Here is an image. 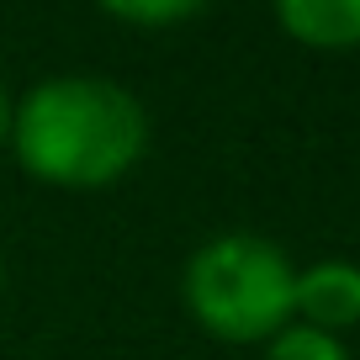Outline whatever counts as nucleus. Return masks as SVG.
I'll return each mask as SVG.
<instances>
[{"label":"nucleus","mask_w":360,"mask_h":360,"mask_svg":"<svg viewBox=\"0 0 360 360\" xmlns=\"http://www.w3.org/2000/svg\"><path fill=\"white\" fill-rule=\"evenodd\" d=\"M11 143L27 175L48 186H112L143 159L148 112L127 85L96 75H53L11 112Z\"/></svg>","instance_id":"nucleus-1"},{"label":"nucleus","mask_w":360,"mask_h":360,"mask_svg":"<svg viewBox=\"0 0 360 360\" xmlns=\"http://www.w3.org/2000/svg\"><path fill=\"white\" fill-rule=\"evenodd\" d=\"M186 307L223 345H265L297 318V265L259 233H217L186 259Z\"/></svg>","instance_id":"nucleus-2"},{"label":"nucleus","mask_w":360,"mask_h":360,"mask_svg":"<svg viewBox=\"0 0 360 360\" xmlns=\"http://www.w3.org/2000/svg\"><path fill=\"white\" fill-rule=\"evenodd\" d=\"M292 307L307 328L323 334H345L360 323V265L355 259H318V265L297 270Z\"/></svg>","instance_id":"nucleus-3"},{"label":"nucleus","mask_w":360,"mask_h":360,"mask_svg":"<svg viewBox=\"0 0 360 360\" xmlns=\"http://www.w3.org/2000/svg\"><path fill=\"white\" fill-rule=\"evenodd\" d=\"M276 16L302 48H360V0H276Z\"/></svg>","instance_id":"nucleus-4"},{"label":"nucleus","mask_w":360,"mask_h":360,"mask_svg":"<svg viewBox=\"0 0 360 360\" xmlns=\"http://www.w3.org/2000/svg\"><path fill=\"white\" fill-rule=\"evenodd\" d=\"M259 360H355L345 349L339 334H323V328H307V323H286L281 334L265 339V355Z\"/></svg>","instance_id":"nucleus-5"},{"label":"nucleus","mask_w":360,"mask_h":360,"mask_svg":"<svg viewBox=\"0 0 360 360\" xmlns=\"http://www.w3.org/2000/svg\"><path fill=\"white\" fill-rule=\"evenodd\" d=\"M96 6L122 16V22H138V27H169V22L196 16L207 0H96Z\"/></svg>","instance_id":"nucleus-6"},{"label":"nucleus","mask_w":360,"mask_h":360,"mask_svg":"<svg viewBox=\"0 0 360 360\" xmlns=\"http://www.w3.org/2000/svg\"><path fill=\"white\" fill-rule=\"evenodd\" d=\"M11 138V101H6V90H0V143Z\"/></svg>","instance_id":"nucleus-7"},{"label":"nucleus","mask_w":360,"mask_h":360,"mask_svg":"<svg viewBox=\"0 0 360 360\" xmlns=\"http://www.w3.org/2000/svg\"><path fill=\"white\" fill-rule=\"evenodd\" d=\"M0 276H6V270H0Z\"/></svg>","instance_id":"nucleus-8"}]
</instances>
